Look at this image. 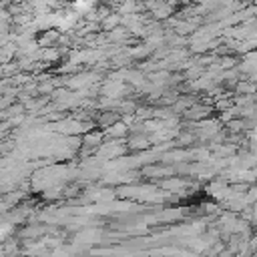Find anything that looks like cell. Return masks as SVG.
I'll use <instances>...</instances> for the list:
<instances>
[{
  "label": "cell",
  "mask_w": 257,
  "mask_h": 257,
  "mask_svg": "<svg viewBox=\"0 0 257 257\" xmlns=\"http://www.w3.org/2000/svg\"><path fill=\"white\" fill-rule=\"evenodd\" d=\"M209 114H211V104H205L201 100H195L191 106H187L183 110L185 120H193V122H197V120H201V118H205Z\"/></svg>",
  "instance_id": "1"
},
{
  "label": "cell",
  "mask_w": 257,
  "mask_h": 257,
  "mask_svg": "<svg viewBox=\"0 0 257 257\" xmlns=\"http://www.w3.org/2000/svg\"><path fill=\"white\" fill-rule=\"evenodd\" d=\"M58 36H60V30H58V28H46V30H40V32L36 34V44H38L40 48H44V46H52V44H56Z\"/></svg>",
  "instance_id": "2"
},
{
  "label": "cell",
  "mask_w": 257,
  "mask_h": 257,
  "mask_svg": "<svg viewBox=\"0 0 257 257\" xmlns=\"http://www.w3.org/2000/svg\"><path fill=\"white\" fill-rule=\"evenodd\" d=\"M104 135H106L108 139H124V137L128 135V126L118 118V120L110 122L108 126H104Z\"/></svg>",
  "instance_id": "3"
},
{
  "label": "cell",
  "mask_w": 257,
  "mask_h": 257,
  "mask_svg": "<svg viewBox=\"0 0 257 257\" xmlns=\"http://www.w3.org/2000/svg\"><path fill=\"white\" fill-rule=\"evenodd\" d=\"M161 187H163L165 191L177 193V191H181V189H187V187H189V183H187L183 177H173V175H169L165 181H161Z\"/></svg>",
  "instance_id": "4"
},
{
  "label": "cell",
  "mask_w": 257,
  "mask_h": 257,
  "mask_svg": "<svg viewBox=\"0 0 257 257\" xmlns=\"http://www.w3.org/2000/svg\"><path fill=\"white\" fill-rule=\"evenodd\" d=\"M173 12H175V6H171L167 0H163L157 8H153L149 12V16H153V20H167L169 16H173Z\"/></svg>",
  "instance_id": "5"
},
{
  "label": "cell",
  "mask_w": 257,
  "mask_h": 257,
  "mask_svg": "<svg viewBox=\"0 0 257 257\" xmlns=\"http://www.w3.org/2000/svg\"><path fill=\"white\" fill-rule=\"evenodd\" d=\"M128 149H135V151H145V149H149L151 147V141H149V137L145 135V133H135L131 139H128V145H126Z\"/></svg>",
  "instance_id": "6"
},
{
  "label": "cell",
  "mask_w": 257,
  "mask_h": 257,
  "mask_svg": "<svg viewBox=\"0 0 257 257\" xmlns=\"http://www.w3.org/2000/svg\"><path fill=\"white\" fill-rule=\"evenodd\" d=\"M118 24H120V14H118V12H112V10L98 22V26L102 28V32H108V30H112V28L118 26Z\"/></svg>",
  "instance_id": "7"
},
{
  "label": "cell",
  "mask_w": 257,
  "mask_h": 257,
  "mask_svg": "<svg viewBox=\"0 0 257 257\" xmlns=\"http://www.w3.org/2000/svg\"><path fill=\"white\" fill-rule=\"evenodd\" d=\"M120 118V114H118V110H114V108H108V110H104V112H100L98 116H96V124L98 126H108L110 122H114V120H118Z\"/></svg>",
  "instance_id": "8"
},
{
  "label": "cell",
  "mask_w": 257,
  "mask_h": 257,
  "mask_svg": "<svg viewBox=\"0 0 257 257\" xmlns=\"http://www.w3.org/2000/svg\"><path fill=\"white\" fill-rule=\"evenodd\" d=\"M126 52H128V56H131V58H139V60H143V58H147V56H151V54H153V48L145 42V44H137V46L128 48Z\"/></svg>",
  "instance_id": "9"
},
{
  "label": "cell",
  "mask_w": 257,
  "mask_h": 257,
  "mask_svg": "<svg viewBox=\"0 0 257 257\" xmlns=\"http://www.w3.org/2000/svg\"><path fill=\"white\" fill-rule=\"evenodd\" d=\"M233 90L237 94H255V80H249V78L247 80H237Z\"/></svg>",
  "instance_id": "10"
},
{
  "label": "cell",
  "mask_w": 257,
  "mask_h": 257,
  "mask_svg": "<svg viewBox=\"0 0 257 257\" xmlns=\"http://www.w3.org/2000/svg\"><path fill=\"white\" fill-rule=\"evenodd\" d=\"M44 231H46V229L40 227V225H26L18 235H20L22 239H36V237H40Z\"/></svg>",
  "instance_id": "11"
},
{
  "label": "cell",
  "mask_w": 257,
  "mask_h": 257,
  "mask_svg": "<svg viewBox=\"0 0 257 257\" xmlns=\"http://www.w3.org/2000/svg\"><path fill=\"white\" fill-rule=\"evenodd\" d=\"M185 211L183 209H177V207H171V209H165L161 215H157V219H161V221H175V219H179L181 215H183Z\"/></svg>",
  "instance_id": "12"
},
{
  "label": "cell",
  "mask_w": 257,
  "mask_h": 257,
  "mask_svg": "<svg viewBox=\"0 0 257 257\" xmlns=\"http://www.w3.org/2000/svg\"><path fill=\"white\" fill-rule=\"evenodd\" d=\"M227 124V131L229 133H233V135H243V118H239V116H233L231 120H227L225 122Z\"/></svg>",
  "instance_id": "13"
},
{
  "label": "cell",
  "mask_w": 257,
  "mask_h": 257,
  "mask_svg": "<svg viewBox=\"0 0 257 257\" xmlns=\"http://www.w3.org/2000/svg\"><path fill=\"white\" fill-rule=\"evenodd\" d=\"M10 18H12V14L8 12V8L0 6V22H10Z\"/></svg>",
  "instance_id": "14"
}]
</instances>
